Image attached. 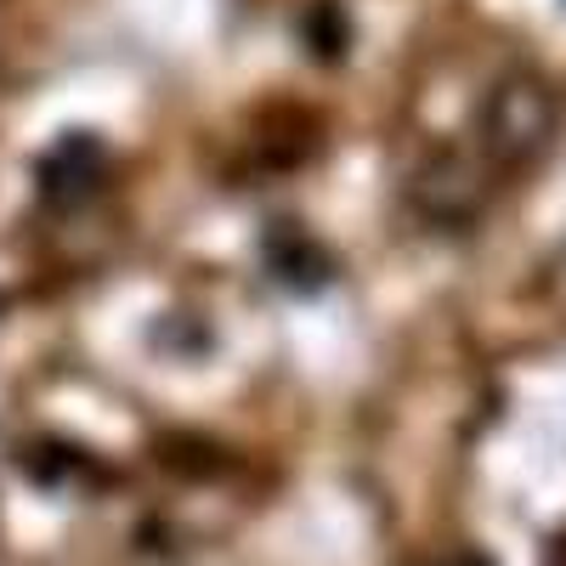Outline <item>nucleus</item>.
<instances>
[{"mask_svg": "<svg viewBox=\"0 0 566 566\" xmlns=\"http://www.w3.org/2000/svg\"><path fill=\"white\" fill-rule=\"evenodd\" d=\"M488 148L515 165V159H527L544 148V136H549V103H544V91L533 80H515V85H499L493 91V103H488Z\"/></svg>", "mask_w": 566, "mask_h": 566, "instance_id": "1", "label": "nucleus"}, {"mask_svg": "<svg viewBox=\"0 0 566 566\" xmlns=\"http://www.w3.org/2000/svg\"><path fill=\"white\" fill-rule=\"evenodd\" d=\"M103 148L91 136H63L52 154L40 159V199L52 210H80L85 199H97L103 187Z\"/></svg>", "mask_w": 566, "mask_h": 566, "instance_id": "2", "label": "nucleus"}, {"mask_svg": "<svg viewBox=\"0 0 566 566\" xmlns=\"http://www.w3.org/2000/svg\"><path fill=\"white\" fill-rule=\"evenodd\" d=\"M266 261H272V277L283 283V290H295V295H312V290H323V283H328L323 244L312 239V232L290 227V221L266 232Z\"/></svg>", "mask_w": 566, "mask_h": 566, "instance_id": "3", "label": "nucleus"}]
</instances>
